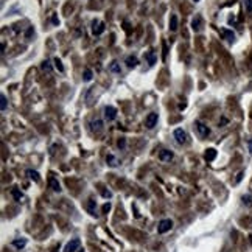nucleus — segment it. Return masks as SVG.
I'll return each instance as SVG.
<instances>
[{
  "label": "nucleus",
  "mask_w": 252,
  "mask_h": 252,
  "mask_svg": "<svg viewBox=\"0 0 252 252\" xmlns=\"http://www.w3.org/2000/svg\"><path fill=\"white\" fill-rule=\"evenodd\" d=\"M174 139H176V143L178 145H185L188 140V136L182 128H178V129H174Z\"/></svg>",
  "instance_id": "f257e3e1"
},
{
  "label": "nucleus",
  "mask_w": 252,
  "mask_h": 252,
  "mask_svg": "<svg viewBox=\"0 0 252 252\" xmlns=\"http://www.w3.org/2000/svg\"><path fill=\"white\" fill-rule=\"evenodd\" d=\"M195 126H196V131H198V134H199L201 137H207V136L210 134L209 126H207V124H204L201 120H196V121H195Z\"/></svg>",
  "instance_id": "f03ea898"
},
{
  "label": "nucleus",
  "mask_w": 252,
  "mask_h": 252,
  "mask_svg": "<svg viewBox=\"0 0 252 252\" xmlns=\"http://www.w3.org/2000/svg\"><path fill=\"white\" fill-rule=\"evenodd\" d=\"M157 114L156 112H149L148 115H146V118H145V126L148 129H153L154 126H156V123H157Z\"/></svg>",
  "instance_id": "7ed1b4c3"
},
{
  "label": "nucleus",
  "mask_w": 252,
  "mask_h": 252,
  "mask_svg": "<svg viewBox=\"0 0 252 252\" xmlns=\"http://www.w3.org/2000/svg\"><path fill=\"white\" fill-rule=\"evenodd\" d=\"M171 227H173V221L171 219H162L159 222V226H157V232L159 234H167L168 230H171Z\"/></svg>",
  "instance_id": "20e7f679"
},
{
  "label": "nucleus",
  "mask_w": 252,
  "mask_h": 252,
  "mask_svg": "<svg viewBox=\"0 0 252 252\" xmlns=\"http://www.w3.org/2000/svg\"><path fill=\"white\" fill-rule=\"evenodd\" d=\"M103 31H104V23L95 19V20L92 22V33H93L95 36H100Z\"/></svg>",
  "instance_id": "39448f33"
},
{
  "label": "nucleus",
  "mask_w": 252,
  "mask_h": 252,
  "mask_svg": "<svg viewBox=\"0 0 252 252\" xmlns=\"http://www.w3.org/2000/svg\"><path fill=\"white\" fill-rule=\"evenodd\" d=\"M201 28H203V17H201L199 14H196L191 19V30L195 33H198V31H201Z\"/></svg>",
  "instance_id": "423d86ee"
},
{
  "label": "nucleus",
  "mask_w": 252,
  "mask_h": 252,
  "mask_svg": "<svg viewBox=\"0 0 252 252\" xmlns=\"http://www.w3.org/2000/svg\"><path fill=\"white\" fill-rule=\"evenodd\" d=\"M219 34L222 36V39H226V41L230 42V44L235 41V33L232 30H229V28H221L219 30Z\"/></svg>",
  "instance_id": "0eeeda50"
},
{
  "label": "nucleus",
  "mask_w": 252,
  "mask_h": 252,
  "mask_svg": "<svg viewBox=\"0 0 252 252\" xmlns=\"http://www.w3.org/2000/svg\"><path fill=\"white\" fill-rule=\"evenodd\" d=\"M80 244H81V241H80V238H73L72 241H69L67 244H65V247H64V252H75L78 247H80Z\"/></svg>",
  "instance_id": "6e6552de"
},
{
  "label": "nucleus",
  "mask_w": 252,
  "mask_h": 252,
  "mask_svg": "<svg viewBox=\"0 0 252 252\" xmlns=\"http://www.w3.org/2000/svg\"><path fill=\"white\" fill-rule=\"evenodd\" d=\"M104 118H106L108 121L115 120V118H117V109H115L114 106H106V108H104Z\"/></svg>",
  "instance_id": "1a4fd4ad"
},
{
  "label": "nucleus",
  "mask_w": 252,
  "mask_h": 252,
  "mask_svg": "<svg viewBox=\"0 0 252 252\" xmlns=\"http://www.w3.org/2000/svg\"><path fill=\"white\" fill-rule=\"evenodd\" d=\"M103 128H104V123H103V120L95 118V120H92V121H90V129H92L93 132H101V131H103Z\"/></svg>",
  "instance_id": "9d476101"
},
{
  "label": "nucleus",
  "mask_w": 252,
  "mask_h": 252,
  "mask_svg": "<svg viewBox=\"0 0 252 252\" xmlns=\"http://www.w3.org/2000/svg\"><path fill=\"white\" fill-rule=\"evenodd\" d=\"M159 159L162 162H170V160H173V153L170 149H162L159 153Z\"/></svg>",
  "instance_id": "9b49d317"
},
{
  "label": "nucleus",
  "mask_w": 252,
  "mask_h": 252,
  "mask_svg": "<svg viewBox=\"0 0 252 252\" xmlns=\"http://www.w3.org/2000/svg\"><path fill=\"white\" fill-rule=\"evenodd\" d=\"M124 64L128 65L129 69H134V67H137V64H139V59H137V56H134V55H129V56H126V59H124Z\"/></svg>",
  "instance_id": "f8f14e48"
},
{
  "label": "nucleus",
  "mask_w": 252,
  "mask_h": 252,
  "mask_svg": "<svg viewBox=\"0 0 252 252\" xmlns=\"http://www.w3.org/2000/svg\"><path fill=\"white\" fill-rule=\"evenodd\" d=\"M145 58H146V61H148V64H149V65H154V64H156V61H157V56H156V53L153 52V50H149V52L145 55Z\"/></svg>",
  "instance_id": "ddd939ff"
},
{
  "label": "nucleus",
  "mask_w": 252,
  "mask_h": 252,
  "mask_svg": "<svg viewBox=\"0 0 252 252\" xmlns=\"http://www.w3.org/2000/svg\"><path fill=\"white\" fill-rule=\"evenodd\" d=\"M215 157H216V149H215V148H209V149L206 151V154H204V159H206L207 162H212Z\"/></svg>",
  "instance_id": "4468645a"
},
{
  "label": "nucleus",
  "mask_w": 252,
  "mask_h": 252,
  "mask_svg": "<svg viewBox=\"0 0 252 252\" xmlns=\"http://www.w3.org/2000/svg\"><path fill=\"white\" fill-rule=\"evenodd\" d=\"M48 185H50V188H52L53 191H61V185H59V182H58V179H55V178H50L48 179Z\"/></svg>",
  "instance_id": "2eb2a0df"
},
{
  "label": "nucleus",
  "mask_w": 252,
  "mask_h": 252,
  "mask_svg": "<svg viewBox=\"0 0 252 252\" xmlns=\"http://www.w3.org/2000/svg\"><path fill=\"white\" fill-rule=\"evenodd\" d=\"M87 212L90 213V215H93L95 216V213H96V203L93 199H89L87 201Z\"/></svg>",
  "instance_id": "dca6fc26"
},
{
  "label": "nucleus",
  "mask_w": 252,
  "mask_h": 252,
  "mask_svg": "<svg viewBox=\"0 0 252 252\" xmlns=\"http://www.w3.org/2000/svg\"><path fill=\"white\" fill-rule=\"evenodd\" d=\"M170 30L171 31L178 30V16H176V14H171L170 16Z\"/></svg>",
  "instance_id": "f3484780"
},
{
  "label": "nucleus",
  "mask_w": 252,
  "mask_h": 252,
  "mask_svg": "<svg viewBox=\"0 0 252 252\" xmlns=\"http://www.w3.org/2000/svg\"><path fill=\"white\" fill-rule=\"evenodd\" d=\"M109 70H111L112 73H121V67H120L118 61H112V62L109 64Z\"/></svg>",
  "instance_id": "a211bd4d"
},
{
  "label": "nucleus",
  "mask_w": 252,
  "mask_h": 252,
  "mask_svg": "<svg viewBox=\"0 0 252 252\" xmlns=\"http://www.w3.org/2000/svg\"><path fill=\"white\" fill-rule=\"evenodd\" d=\"M27 176H28L30 179H33L34 182H39V179H41L39 173H37V171H34V170H27Z\"/></svg>",
  "instance_id": "6ab92c4d"
},
{
  "label": "nucleus",
  "mask_w": 252,
  "mask_h": 252,
  "mask_svg": "<svg viewBox=\"0 0 252 252\" xmlns=\"http://www.w3.org/2000/svg\"><path fill=\"white\" fill-rule=\"evenodd\" d=\"M92 78H93V72H92L90 69H84V73H83V80H84L86 83H89V81H92Z\"/></svg>",
  "instance_id": "aec40b11"
},
{
  "label": "nucleus",
  "mask_w": 252,
  "mask_h": 252,
  "mask_svg": "<svg viewBox=\"0 0 252 252\" xmlns=\"http://www.w3.org/2000/svg\"><path fill=\"white\" fill-rule=\"evenodd\" d=\"M11 195H13L14 201H22V199H23V193H22L19 188H13V190H11Z\"/></svg>",
  "instance_id": "412c9836"
},
{
  "label": "nucleus",
  "mask_w": 252,
  "mask_h": 252,
  "mask_svg": "<svg viewBox=\"0 0 252 252\" xmlns=\"http://www.w3.org/2000/svg\"><path fill=\"white\" fill-rule=\"evenodd\" d=\"M13 246H14V247H17V249H23L25 246H27V240H25V238L14 240V241H13Z\"/></svg>",
  "instance_id": "4be33fe9"
},
{
  "label": "nucleus",
  "mask_w": 252,
  "mask_h": 252,
  "mask_svg": "<svg viewBox=\"0 0 252 252\" xmlns=\"http://www.w3.org/2000/svg\"><path fill=\"white\" fill-rule=\"evenodd\" d=\"M106 162H108V165H111V167H117V165H118V160L115 159L114 154H108V156H106Z\"/></svg>",
  "instance_id": "5701e85b"
},
{
  "label": "nucleus",
  "mask_w": 252,
  "mask_h": 252,
  "mask_svg": "<svg viewBox=\"0 0 252 252\" xmlns=\"http://www.w3.org/2000/svg\"><path fill=\"white\" fill-rule=\"evenodd\" d=\"M41 69H42L44 72H47V73H50V72H52V62H50L48 59H45V61H42V64H41Z\"/></svg>",
  "instance_id": "b1692460"
},
{
  "label": "nucleus",
  "mask_w": 252,
  "mask_h": 252,
  "mask_svg": "<svg viewBox=\"0 0 252 252\" xmlns=\"http://www.w3.org/2000/svg\"><path fill=\"white\" fill-rule=\"evenodd\" d=\"M241 201H243L244 206L250 207V206H252V195H244V196L241 198Z\"/></svg>",
  "instance_id": "393cba45"
},
{
  "label": "nucleus",
  "mask_w": 252,
  "mask_h": 252,
  "mask_svg": "<svg viewBox=\"0 0 252 252\" xmlns=\"http://www.w3.org/2000/svg\"><path fill=\"white\" fill-rule=\"evenodd\" d=\"M6 104H8V100H6L5 95H2V96H0V109L6 111Z\"/></svg>",
  "instance_id": "a878e982"
},
{
  "label": "nucleus",
  "mask_w": 252,
  "mask_h": 252,
  "mask_svg": "<svg viewBox=\"0 0 252 252\" xmlns=\"http://www.w3.org/2000/svg\"><path fill=\"white\" fill-rule=\"evenodd\" d=\"M53 62H55V67H56L59 72H64V65H62V62H61V59H59V58H55V59H53Z\"/></svg>",
  "instance_id": "bb28decb"
},
{
  "label": "nucleus",
  "mask_w": 252,
  "mask_h": 252,
  "mask_svg": "<svg viewBox=\"0 0 252 252\" xmlns=\"http://www.w3.org/2000/svg\"><path fill=\"white\" fill-rule=\"evenodd\" d=\"M243 3H244V10L247 13H252V0H243Z\"/></svg>",
  "instance_id": "cd10ccee"
},
{
  "label": "nucleus",
  "mask_w": 252,
  "mask_h": 252,
  "mask_svg": "<svg viewBox=\"0 0 252 252\" xmlns=\"http://www.w3.org/2000/svg\"><path fill=\"white\" fill-rule=\"evenodd\" d=\"M117 145H118V148H120V149H124V148H126V139H124V137H121V139L118 140V143H117Z\"/></svg>",
  "instance_id": "c85d7f7f"
},
{
  "label": "nucleus",
  "mask_w": 252,
  "mask_h": 252,
  "mask_svg": "<svg viewBox=\"0 0 252 252\" xmlns=\"http://www.w3.org/2000/svg\"><path fill=\"white\" fill-rule=\"evenodd\" d=\"M33 34H34V28H33V27H28V30H27V33H25V36H27V37L30 39Z\"/></svg>",
  "instance_id": "c756f323"
},
{
  "label": "nucleus",
  "mask_w": 252,
  "mask_h": 252,
  "mask_svg": "<svg viewBox=\"0 0 252 252\" xmlns=\"http://www.w3.org/2000/svg\"><path fill=\"white\" fill-rule=\"evenodd\" d=\"M101 195H103L104 198H108V199H111V198H112V193H111L109 190H101Z\"/></svg>",
  "instance_id": "7c9ffc66"
},
{
  "label": "nucleus",
  "mask_w": 252,
  "mask_h": 252,
  "mask_svg": "<svg viewBox=\"0 0 252 252\" xmlns=\"http://www.w3.org/2000/svg\"><path fill=\"white\" fill-rule=\"evenodd\" d=\"M52 23H53V25H59V19H58V16H56V14H53V16H52Z\"/></svg>",
  "instance_id": "2f4dec72"
},
{
  "label": "nucleus",
  "mask_w": 252,
  "mask_h": 252,
  "mask_svg": "<svg viewBox=\"0 0 252 252\" xmlns=\"http://www.w3.org/2000/svg\"><path fill=\"white\" fill-rule=\"evenodd\" d=\"M111 210V203H106L104 206H103V213H108Z\"/></svg>",
  "instance_id": "473e14b6"
},
{
  "label": "nucleus",
  "mask_w": 252,
  "mask_h": 252,
  "mask_svg": "<svg viewBox=\"0 0 252 252\" xmlns=\"http://www.w3.org/2000/svg\"><path fill=\"white\" fill-rule=\"evenodd\" d=\"M162 47H163V55H162V58L165 59V58H167V52H168V47H167L165 42H162Z\"/></svg>",
  "instance_id": "72a5a7b5"
},
{
  "label": "nucleus",
  "mask_w": 252,
  "mask_h": 252,
  "mask_svg": "<svg viewBox=\"0 0 252 252\" xmlns=\"http://www.w3.org/2000/svg\"><path fill=\"white\" fill-rule=\"evenodd\" d=\"M243 176H244V173H243V171H240V173H238V176H237V179H235V184H238V182L243 179Z\"/></svg>",
  "instance_id": "f704fd0d"
},
{
  "label": "nucleus",
  "mask_w": 252,
  "mask_h": 252,
  "mask_svg": "<svg viewBox=\"0 0 252 252\" xmlns=\"http://www.w3.org/2000/svg\"><path fill=\"white\" fill-rule=\"evenodd\" d=\"M227 22H229V25H234V23H235V17H234V16H230V17L227 19Z\"/></svg>",
  "instance_id": "c9c22d12"
},
{
  "label": "nucleus",
  "mask_w": 252,
  "mask_h": 252,
  "mask_svg": "<svg viewBox=\"0 0 252 252\" xmlns=\"http://www.w3.org/2000/svg\"><path fill=\"white\" fill-rule=\"evenodd\" d=\"M226 123H227V118H226V117H222V118H221V123H219V126H222V124H226Z\"/></svg>",
  "instance_id": "e433bc0d"
},
{
  "label": "nucleus",
  "mask_w": 252,
  "mask_h": 252,
  "mask_svg": "<svg viewBox=\"0 0 252 252\" xmlns=\"http://www.w3.org/2000/svg\"><path fill=\"white\" fill-rule=\"evenodd\" d=\"M193 2H199V0H193Z\"/></svg>",
  "instance_id": "4c0bfd02"
}]
</instances>
